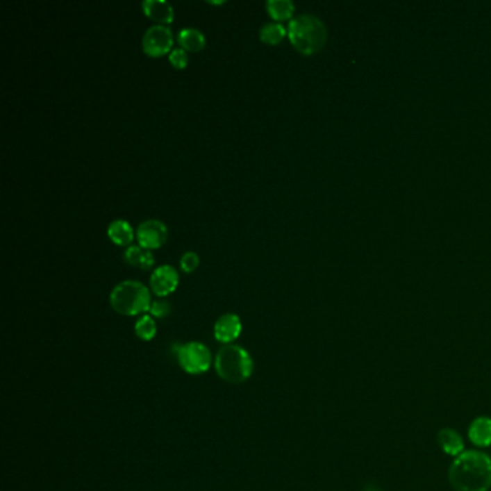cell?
<instances>
[{"instance_id": "cell-1", "label": "cell", "mask_w": 491, "mask_h": 491, "mask_svg": "<svg viewBox=\"0 0 491 491\" xmlns=\"http://www.w3.org/2000/svg\"><path fill=\"white\" fill-rule=\"evenodd\" d=\"M448 480L456 491H488L491 488V458L480 451H464L451 464Z\"/></svg>"}, {"instance_id": "cell-2", "label": "cell", "mask_w": 491, "mask_h": 491, "mask_svg": "<svg viewBox=\"0 0 491 491\" xmlns=\"http://www.w3.org/2000/svg\"><path fill=\"white\" fill-rule=\"evenodd\" d=\"M288 39L294 49L303 55L320 52L327 42V28L317 16L303 13L292 17L288 24Z\"/></svg>"}, {"instance_id": "cell-3", "label": "cell", "mask_w": 491, "mask_h": 491, "mask_svg": "<svg viewBox=\"0 0 491 491\" xmlns=\"http://www.w3.org/2000/svg\"><path fill=\"white\" fill-rule=\"evenodd\" d=\"M151 303L150 290L135 280L119 283L110 294L111 308L122 316H139L150 310Z\"/></svg>"}, {"instance_id": "cell-4", "label": "cell", "mask_w": 491, "mask_h": 491, "mask_svg": "<svg viewBox=\"0 0 491 491\" xmlns=\"http://www.w3.org/2000/svg\"><path fill=\"white\" fill-rule=\"evenodd\" d=\"M215 369L222 381L238 385L252 375L253 360L244 347L238 344H225L215 358Z\"/></svg>"}, {"instance_id": "cell-5", "label": "cell", "mask_w": 491, "mask_h": 491, "mask_svg": "<svg viewBox=\"0 0 491 491\" xmlns=\"http://www.w3.org/2000/svg\"><path fill=\"white\" fill-rule=\"evenodd\" d=\"M174 355L179 366L190 373V375H201L205 373L212 363L209 349L199 342H189L174 346Z\"/></svg>"}, {"instance_id": "cell-6", "label": "cell", "mask_w": 491, "mask_h": 491, "mask_svg": "<svg viewBox=\"0 0 491 491\" xmlns=\"http://www.w3.org/2000/svg\"><path fill=\"white\" fill-rule=\"evenodd\" d=\"M173 44V32L166 25H153L147 28L142 39L143 52L150 58H159L170 53L174 49Z\"/></svg>"}, {"instance_id": "cell-7", "label": "cell", "mask_w": 491, "mask_h": 491, "mask_svg": "<svg viewBox=\"0 0 491 491\" xmlns=\"http://www.w3.org/2000/svg\"><path fill=\"white\" fill-rule=\"evenodd\" d=\"M169 229L165 222L159 219H146L135 229V238L139 245L146 249H157L166 244Z\"/></svg>"}, {"instance_id": "cell-8", "label": "cell", "mask_w": 491, "mask_h": 491, "mask_svg": "<svg viewBox=\"0 0 491 491\" xmlns=\"http://www.w3.org/2000/svg\"><path fill=\"white\" fill-rule=\"evenodd\" d=\"M179 285V272L169 264L153 269L150 276V288L157 297H167Z\"/></svg>"}, {"instance_id": "cell-9", "label": "cell", "mask_w": 491, "mask_h": 491, "mask_svg": "<svg viewBox=\"0 0 491 491\" xmlns=\"http://www.w3.org/2000/svg\"><path fill=\"white\" fill-rule=\"evenodd\" d=\"M242 333V322L238 314L226 313L216 320L213 326V336L219 343L232 344Z\"/></svg>"}, {"instance_id": "cell-10", "label": "cell", "mask_w": 491, "mask_h": 491, "mask_svg": "<svg viewBox=\"0 0 491 491\" xmlns=\"http://www.w3.org/2000/svg\"><path fill=\"white\" fill-rule=\"evenodd\" d=\"M142 9L157 25H169L174 21V9L166 0H144Z\"/></svg>"}, {"instance_id": "cell-11", "label": "cell", "mask_w": 491, "mask_h": 491, "mask_svg": "<svg viewBox=\"0 0 491 491\" xmlns=\"http://www.w3.org/2000/svg\"><path fill=\"white\" fill-rule=\"evenodd\" d=\"M107 235L113 244L128 248L135 238V231L127 221L115 219L108 225Z\"/></svg>"}, {"instance_id": "cell-12", "label": "cell", "mask_w": 491, "mask_h": 491, "mask_svg": "<svg viewBox=\"0 0 491 491\" xmlns=\"http://www.w3.org/2000/svg\"><path fill=\"white\" fill-rule=\"evenodd\" d=\"M468 438L476 447H490L491 445V418L478 417L469 424Z\"/></svg>"}, {"instance_id": "cell-13", "label": "cell", "mask_w": 491, "mask_h": 491, "mask_svg": "<svg viewBox=\"0 0 491 491\" xmlns=\"http://www.w3.org/2000/svg\"><path fill=\"white\" fill-rule=\"evenodd\" d=\"M438 444L444 453L451 457H458L464 453V440L456 429H441L438 432Z\"/></svg>"}, {"instance_id": "cell-14", "label": "cell", "mask_w": 491, "mask_h": 491, "mask_svg": "<svg viewBox=\"0 0 491 491\" xmlns=\"http://www.w3.org/2000/svg\"><path fill=\"white\" fill-rule=\"evenodd\" d=\"M178 42L186 52H199L206 47V38L199 29L185 28L178 33Z\"/></svg>"}, {"instance_id": "cell-15", "label": "cell", "mask_w": 491, "mask_h": 491, "mask_svg": "<svg viewBox=\"0 0 491 491\" xmlns=\"http://www.w3.org/2000/svg\"><path fill=\"white\" fill-rule=\"evenodd\" d=\"M265 9L274 22L291 21V17L296 12V6L291 0H268L265 3Z\"/></svg>"}, {"instance_id": "cell-16", "label": "cell", "mask_w": 491, "mask_h": 491, "mask_svg": "<svg viewBox=\"0 0 491 491\" xmlns=\"http://www.w3.org/2000/svg\"><path fill=\"white\" fill-rule=\"evenodd\" d=\"M287 29L280 22H267L260 29L261 42L267 45H278L287 36Z\"/></svg>"}, {"instance_id": "cell-17", "label": "cell", "mask_w": 491, "mask_h": 491, "mask_svg": "<svg viewBox=\"0 0 491 491\" xmlns=\"http://www.w3.org/2000/svg\"><path fill=\"white\" fill-rule=\"evenodd\" d=\"M134 331H135V336L143 342L153 340L156 333H157V326H156L154 319L151 316H149V314H144V316H142L139 320L135 322Z\"/></svg>"}, {"instance_id": "cell-18", "label": "cell", "mask_w": 491, "mask_h": 491, "mask_svg": "<svg viewBox=\"0 0 491 491\" xmlns=\"http://www.w3.org/2000/svg\"><path fill=\"white\" fill-rule=\"evenodd\" d=\"M169 63L176 69H185L189 65V55L183 48H174L169 53Z\"/></svg>"}, {"instance_id": "cell-19", "label": "cell", "mask_w": 491, "mask_h": 491, "mask_svg": "<svg viewBox=\"0 0 491 491\" xmlns=\"http://www.w3.org/2000/svg\"><path fill=\"white\" fill-rule=\"evenodd\" d=\"M144 251L140 245H130L126 252H124V261L128 264V265H133V267H140L142 264V260H143V255H144Z\"/></svg>"}, {"instance_id": "cell-20", "label": "cell", "mask_w": 491, "mask_h": 491, "mask_svg": "<svg viewBox=\"0 0 491 491\" xmlns=\"http://www.w3.org/2000/svg\"><path fill=\"white\" fill-rule=\"evenodd\" d=\"M199 263H201L199 255L196 253L194 251H188V252H185L182 255L181 268H182V271L190 274V272H193L196 268L199 267Z\"/></svg>"}, {"instance_id": "cell-21", "label": "cell", "mask_w": 491, "mask_h": 491, "mask_svg": "<svg viewBox=\"0 0 491 491\" xmlns=\"http://www.w3.org/2000/svg\"><path fill=\"white\" fill-rule=\"evenodd\" d=\"M150 316L151 317H159V319H165L167 317L170 311H172V307H170V303L166 301V300H154L151 303V307H150Z\"/></svg>"}, {"instance_id": "cell-22", "label": "cell", "mask_w": 491, "mask_h": 491, "mask_svg": "<svg viewBox=\"0 0 491 491\" xmlns=\"http://www.w3.org/2000/svg\"><path fill=\"white\" fill-rule=\"evenodd\" d=\"M156 260L153 257V253L151 251H144V255H143V260H142V264H140V268L142 269H150L153 268Z\"/></svg>"}, {"instance_id": "cell-23", "label": "cell", "mask_w": 491, "mask_h": 491, "mask_svg": "<svg viewBox=\"0 0 491 491\" xmlns=\"http://www.w3.org/2000/svg\"><path fill=\"white\" fill-rule=\"evenodd\" d=\"M206 3H209V5H224L225 2H209V0H208Z\"/></svg>"}, {"instance_id": "cell-24", "label": "cell", "mask_w": 491, "mask_h": 491, "mask_svg": "<svg viewBox=\"0 0 491 491\" xmlns=\"http://www.w3.org/2000/svg\"><path fill=\"white\" fill-rule=\"evenodd\" d=\"M366 491H378V490H366Z\"/></svg>"}]
</instances>
